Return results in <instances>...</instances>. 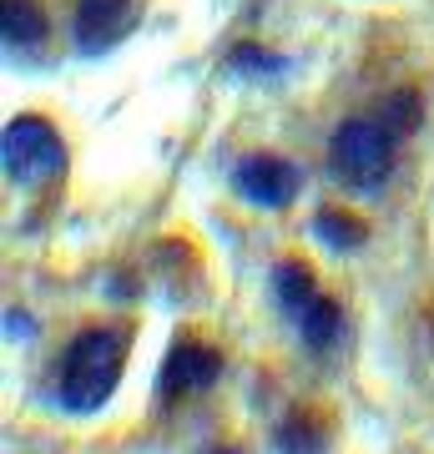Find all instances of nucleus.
<instances>
[{
    "label": "nucleus",
    "instance_id": "obj_1",
    "mask_svg": "<svg viewBox=\"0 0 434 454\" xmlns=\"http://www.w3.org/2000/svg\"><path fill=\"white\" fill-rule=\"evenodd\" d=\"M131 343H137V324L131 318H91L81 324L66 348L56 354L51 369V399L66 414H97L112 404L116 384L127 373Z\"/></svg>",
    "mask_w": 434,
    "mask_h": 454
},
{
    "label": "nucleus",
    "instance_id": "obj_2",
    "mask_svg": "<svg viewBox=\"0 0 434 454\" xmlns=\"http://www.w3.org/2000/svg\"><path fill=\"white\" fill-rule=\"evenodd\" d=\"M223 373H227V348L202 324H182L157 364L152 399H157V409H182V404H193V399L217 389Z\"/></svg>",
    "mask_w": 434,
    "mask_h": 454
},
{
    "label": "nucleus",
    "instance_id": "obj_3",
    "mask_svg": "<svg viewBox=\"0 0 434 454\" xmlns=\"http://www.w3.org/2000/svg\"><path fill=\"white\" fill-rule=\"evenodd\" d=\"M328 177L349 192H379L394 177V137L374 116H349L328 137Z\"/></svg>",
    "mask_w": 434,
    "mask_h": 454
},
{
    "label": "nucleus",
    "instance_id": "obj_4",
    "mask_svg": "<svg viewBox=\"0 0 434 454\" xmlns=\"http://www.w3.org/2000/svg\"><path fill=\"white\" fill-rule=\"evenodd\" d=\"M0 167H5L11 187H20V192H36V187L56 182L66 172L61 131L51 127L46 116H36V112L11 116L5 131H0Z\"/></svg>",
    "mask_w": 434,
    "mask_h": 454
},
{
    "label": "nucleus",
    "instance_id": "obj_5",
    "mask_svg": "<svg viewBox=\"0 0 434 454\" xmlns=\"http://www.w3.org/2000/svg\"><path fill=\"white\" fill-rule=\"evenodd\" d=\"M233 192L257 212H283L304 192V172H298V162L278 157V152H248L233 167Z\"/></svg>",
    "mask_w": 434,
    "mask_h": 454
},
{
    "label": "nucleus",
    "instance_id": "obj_6",
    "mask_svg": "<svg viewBox=\"0 0 434 454\" xmlns=\"http://www.w3.org/2000/svg\"><path fill=\"white\" fill-rule=\"evenodd\" d=\"M338 439V409L328 399H298L268 434V454H328Z\"/></svg>",
    "mask_w": 434,
    "mask_h": 454
},
{
    "label": "nucleus",
    "instance_id": "obj_7",
    "mask_svg": "<svg viewBox=\"0 0 434 454\" xmlns=\"http://www.w3.org/2000/svg\"><path fill=\"white\" fill-rule=\"evenodd\" d=\"M137 0H76V16H71V35H76V51L86 56H101V51L122 46L131 31H137Z\"/></svg>",
    "mask_w": 434,
    "mask_h": 454
},
{
    "label": "nucleus",
    "instance_id": "obj_8",
    "mask_svg": "<svg viewBox=\"0 0 434 454\" xmlns=\"http://www.w3.org/2000/svg\"><path fill=\"white\" fill-rule=\"evenodd\" d=\"M319 268L304 258V253H283V258L268 268V298H273V309L283 313V318H298V313L319 298Z\"/></svg>",
    "mask_w": 434,
    "mask_h": 454
},
{
    "label": "nucleus",
    "instance_id": "obj_9",
    "mask_svg": "<svg viewBox=\"0 0 434 454\" xmlns=\"http://www.w3.org/2000/svg\"><path fill=\"white\" fill-rule=\"evenodd\" d=\"M308 232H313L328 253H359V247H369V238H374L369 217L354 212V207H343V202H328V207L313 212Z\"/></svg>",
    "mask_w": 434,
    "mask_h": 454
},
{
    "label": "nucleus",
    "instance_id": "obj_10",
    "mask_svg": "<svg viewBox=\"0 0 434 454\" xmlns=\"http://www.w3.org/2000/svg\"><path fill=\"white\" fill-rule=\"evenodd\" d=\"M343 324H349V313H343V303H338L334 293H319V298L293 318L298 343H304L308 354H328V348H338V343H343Z\"/></svg>",
    "mask_w": 434,
    "mask_h": 454
},
{
    "label": "nucleus",
    "instance_id": "obj_11",
    "mask_svg": "<svg viewBox=\"0 0 434 454\" xmlns=\"http://www.w3.org/2000/svg\"><path fill=\"white\" fill-rule=\"evenodd\" d=\"M223 71L233 82H278V76H288V56L257 46V41H238L223 56Z\"/></svg>",
    "mask_w": 434,
    "mask_h": 454
},
{
    "label": "nucleus",
    "instance_id": "obj_12",
    "mask_svg": "<svg viewBox=\"0 0 434 454\" xmlns=\"http://www.w3.org/2000/svg\"><path fill=\"white\" fill-rule=\"evenodd\" d=\"M0 35H5V51H36L46 41V11L36 0H5L0 5Z\"/></svg>",
    "mask_w": 434,
    "mask_h": 454
},
{
    "label": "nucleus",
    "instance_id": "obj_13",
    "mask_svg": "<svg viewBox=\"0 0 434 454\" xmlns=\"http://www.w3.org/2000/svg\"><path fill=\"white\" fill-rule=\"evenodd\" d=\"M374 121H379L394 142H399V137H414V131L424 127V97H419L414 86H394V91H384Z\"/></svg>",
    "mask_w": 434,
    "mask_h": 454
},
{
    "label": "nucleus",
    "instance_id": "obj_14",
    "mask_svg": "<svg viewBox=\"0 0 434 454\" xmlns=\"http://www.w3.org/2000/svg\"><path fill=\"white\" fill-rule=\"evenodd\" d=\"M5 339L16 343V339H31V313L26 309H11L5 313Z\"/></svg>",
    "mask_w": 434,
    "mask_h": 454
},
{
    "label": "nucleus",
    "instance_id": "obj_15",
    "mask_svg": "<svg viewBox=\"0 0 434 454\" xmlns=\"http://www.w3.org/2000/svg\"><path fill=\"white\" fill-rule=\"evenodd\" d=\"M197 454H253L242 439H212L208 450H197Z\"/></svg>",
    "mask_w": 434,
    "mask_h": 454
}]
</instances>
